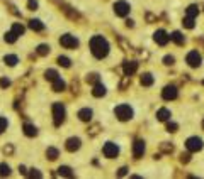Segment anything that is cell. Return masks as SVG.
I'll return each mask as SVG.
<instances>
[{"label": "cell", "mask_w": 204, "mask_h": 179, "mask_svg": "<svg viewBox=\"0 0 204 179\" xmlns=\"http://www.w3.org/2000/svg\"><path fill=\"white\" fill-rule=\"evenodd\" d=\"M90 51L99 59L106 57L109 54V42H107V39L102 36H94L90 39Z\"/></svg>", "instance_id": "6da1fadb"}, {"label": "cell", "mask_w": 204, "mask_h": 179, "mask_svg": "<svg viewBox=\"0 0 204 179\" xmlns=\"http://www.w3.org/2000/svg\"><path fill=\"white\" fill-rule=\"evenodd\" d=\"M114 113H116L117 120H121V122H128V120L133 118V108L129 107V105H117L116 108H114Z\"/></svg>", "instance_id": "7a4b0ae2"}, {"label": "cell", "mask_w": 204, "mask_h": 179, "mask_svg": "<svg viewBox=\"0 0 204 179\" xmlns=\"http://www.w3.org/2000/svg\"><path fill=\"white\" fill-rule=\"evenodd\" d=\"M65 117H67V112H65L63 103H55L53 105V118H55V125L56 127L65 122Z\"/></svg>", "instance_id": "3957f363"}, {"label": "cell", "mask_w": 204, "mask_h": 179, "mask_svg": "<svg viewBox=\"0 0 204 179\" xmlns=\"http://www.w3.org/2000/svg\"><path fill=\"white\" fill-rule=\"evenodd\" d=\"M129 10H131V5L128 2H124V0H119V2L114 3V12L119 17H126L129 14Z\"/></svg>", "instance_id": "277c9868"}, {"label": "cell", "mask_w": 204, "mask_h": 179, "mask_svg": "<svg viewBox=\"0 0 204 179\" xmlns=\"http://www.w3.org/2000/svg\"><path fill=\"white\" fill-rule=\"evenodd\" d=\"M60 44L63 48H68V49H73V48H78V39L72 34H65V36L60 37Z\"/></svg>", "instance_id": "5b68a950"}, {"label": "cell", "mask_w": 204, "mask_h": 179, "mask_svg": "<svg viewBox=\"0 0 204 179\" xmlns=\"http://www.w3.org/2000/svg\"><path fill=\"white\" fill-rule=\"evenodd\" d=\"M102 152H104V155H106V157L114 159V157H117V154H119V147H117L114 142H106V144H104Z\"/></svg>", "instance_id": "8992f818"}, {"label": "cell", "mask_w": 204, "mask_h": 179, "mask_svg": "<svg viewBox=\"0 0 204 179\" xmlns=\"http://www.w3.org/2000/svg\"><path fill=\"white\" fill-rule=\"evenodd\" d=\"M186 61H187V64H189L191 68H199V66H201L202 57H201V54H199L197 51H191L189 54H187Z\"/></svg>", "instance_id": "52a82bcc"}, {"label": "cell", "mask_w": 204, "mask_h": 179, "mask_svg": "<svg viewBox=\"0 0 204 179\" xmlns=\"http://www.w3.org/2000/svg\"><path fill=\"white\" fill-rule=\"evenodd\" d=\"M186 147L187 150H191V152H197V150L202 149V140L199 137H189L186 142Z\"/></svg>", "instance_id": "ba28073f"}, {"label": "cell", "mask_w": 204, "mask_h": 179, "mask_svg": "<svg viewBox=\"0 0 204 179\" xmlns=\"http://www.w3.org/2000/svg\"><path fill=\"white\" fill-rule=\"evenodd\" d=\"M153 39H155V42H157V44H160V46H165L168 41H170V36H168V34L165 32L163 29H158L155 34H153Z\"/></svg>", "instance_id": "9c48e42d"}, {"label": "cell", "mask_w": 204, "mask_h": 179, "mask_svg": "<svg viewBox=\"0 0 204 179\" xmlns=\"http://www.w3.org/2000/svg\"><path fill=\"white\" fill-rule=\"evenodd\" d=\"M162 98L163 100H175L177 98V88L172 86V85L165 86L163 90H162Z\"/></svg>", "instance_id": "30bf717a"}, {"label": "cell", "mask_w": 204, "mask_h": 179, "mask_svg": "<svg viewBox=\"0 0 204 179\" xmlns=\"http://www.w3.org/2000/svg\"><path fill=\"white\" fill-rule=\"evenodd\" d=\"M122 69H124V75H126V76L131 78L134 73H136V69H138V63H136V61H124Z\"/></svg>", "instance_id": "8fae6325"}, {"label": "cell", "mask_w": 204, "mask_h": 179, "mask_svg": "<svg viewBox=\"0 0 204 179\" xmlns=\"http://www.w3.org/2000/svg\"><path fill=\"white\" fill-rule=\"evenodd\" d=\"M143 154H145V140H136L133 145V155L136 159H140L143 157Z\"/></svg>", "instance_id": "7c38bea8"}, {"label": "cell", "mask_w": 204, "mask_h": 179, "mask_svg": "<svg viewBox=\"0 0 204 179\" xmlns=\"http://www.w3.org/2000/svg\"><path fill=\"white\" fill-rule=\"evenodd\" d=\"M80 144H82V140H80L78 137H70V139L67 140V150L75 152V150L80 149Z\"/></svg>", "instance_id": "4fadbf2b"}, {"label": "cell", "mask_w": 204, "mask_h": 179, "mask_svg": "<svg viewBox=\"0 0 204 179\" xmlns=\"http://www.w3.org/2000/svg\"><path fill=\"white\" fill-rule=\"evenodd\" d=\"M106 93H107L106 86H104L102 83H99V81H97V83L94 85V90H92V95H94V96H97V98H101V96L106 95Z\"/></svg>", "instance_id": "5bb4252c"}, {"label": "cell", "mask_w": 204, "mask_h": 179, "mask_svg": "<svg viewBox=\"0 0 204 179\" xmlns=\"http://www.w3.org/2000/svg\"><path fill=\"white\" fill-rule=\"evenodd\" d=\"M170 117H172V113H170V110H168V108H160V110L157 112V118H158L160 122H168V120H170Z\"/></svg>", "instance_id": "9a60e30c"}, {"label": "cell", "mask_w": 204, "mask_h": 179, "mask_svg": "<svg viewBox=\"0 0 204 179\" xmlns=\"http://www.w3.org/2000/svg\"><path fill=\"white\" fill-rule=\"evenodd\" d=\"M170 41H174L177 46H182L184 42H186V37L182 36V32L175 30V32H172V34H170Z\"/></svg>", "instance_id": "2e32d148"}, {"label": "cell", "mask_w": 204, "mask_h": 179, "mask_svg": "<svg viewBox=\"0 0 204 179\" xmlns=\"http://www.w3.org/2000/svg\"><path fill=\"white\" fill-rule=\"evenodd\" d=\"M78 118L82 120V122H90L92 120V110L90 108H82V110L78 112Z\"/></svg>", "instance_id": "e0dca14e"}, {"label": "cell", "mask_w": 204, "mask_h": 179, "mask_svg": "<svg viewBox=\"0 0 204 179\" xmlns=\"http://www.w3.org/2000/svg\"><path fill=\"white\" fill-rule=\"evenodd\" d=\"M141 85H143V86H152L153 85V81H155V78H153L152 75H150V73H145V75H141Z\"/></svg>", "instance_id": "ac0fdd59"}, {"label": "cell", "mask_w": 204, "mask_h": 179, "mask_svg": "<svg viewBox=\"0 0 204 179\" xmlns=\"http://www.w3.org/2000/svg\"><path fill=\"white\" fill-rule=\"evenodd\" d=\"M24 134L27 135V137H34V135L37 134V128L34 125H31V123H26L24 125Z\"/></svg>", "instance_id": "d6986e66"}, {"label": "cell", "mask_w": 204, "mask_h": 179, "mask_svg": "<svg viewBox=\"0 0 204 179\" xmlns=\"http://www.w3.org/2000/svg\"><path fill=\"white\" fill-rule=\"evenodd\" d=\"M65 86H67V85H65V81L61 80V78H56V80L53 81V90H55V91H63Z\"/></svg>", "instance_id": "ffe728a7"}, {"label": "cell", "mask_w": 204, "mask_h": 179, "mask_svg": "<svg viewBox=\"0 0 204 179\" xmlns=\"http://www.w3.org/2000/svg\"><path fill=\"white\" fill-rule=\"evenodd\" d=\"M3 61H5V64H9V66H15L19 63V57L15 56V54H7V56L3 57Z\"/></svg>", "instance_id": "44dd1931"}, {"label": "cell", "mask_w": 204, "mask_h": 179, "mask_svg": "<svg viewBox=\"0 0 204 179\" xmlns=\"http://www.w3.org/2000/svg\"><path fill=\"white\" fill-rule=\"evenodd\" d=\"M29 27H31L32 30H43V29H44V24H43L41 21H37V19H34V21L29 22Z\"/></svg>", "instance_id": "7402d4cb"}, {"label": "cell", "mask_w": 204, "mask_h": 179, "mask_svg": "<svg viewBox=\"0 0 204 179\" xmlns=\"http://www.w3.org/2000/svg\"><path fill=\"white\" fill-rule=\"evenodd\" d=\"M46 155H48L49 161H55V159L60 155V152H58V149H55V147H48V150H46Z\"/></svg>", "instance_id": "603a6c76"}, {"label": "cell", "mask_w": 204, "mask_h": 179, "mask_svg": "<svg viewBox=\"0 0 204 179\" xmlns=\"http://www.w3.org/2000/svg\"><path fill=\"white\" fill-rule=\"evenodd\" d=\"M197 14H199V7L197 5H189L187 7V17H197Z\"/></svg>", "instance_id": "cb8c5ba5"}, {"label": "cell", "mask_w": 204, "mask_h": 179, "mask_svg": "<svg viewBox=\"0 0 204 179\" xmlns=\"http://www.w3.org/2000/svg\"><path fill=\"white\" fill-rule=\"evenodd\" d=\"M58 172H60V176H65V177H72V176H73L72 169H70L68 166H61L60 169H58Z\"/></svg>", "instance_id": "d4e9b609"}, {"label": "cell", "mask_w": 204, "mask_h": 179, "mask_svg": "<svg viewBox=\"0 0 204 179\" xmlns=\"http://www.w3.org/2000/svg\"><path fill=\"white\" fill-rule=\"evenodd\" d=\"M44 76H46V80L55 81L56 78H58V71H56V69H48V71L44 73Z\"/></svg>", "instance_id": "484cf974"}, {"label": "cell", "mask_w": 204, "mask_h": 179, "mask_svg": "<svg viewBox=\"0 0 204 179\" xmlns=\"http://www.w3.org/2000/svg\"><path fill=\"white\" fill-rule=\"evenodd\" d=\"M24 25H22V24H14L12 25V32L15 34V36H22V34H24Z\"/></svg>", "instance_id": "4316f807"}, {"label": "cell", "mask_w": 204, "mask_h": 179, "mask_svg": "<svg viewBox=\"0 0 204 179\" xmlns=\"http://www.w3.org/2000/svg\"><path fill=\"white\" fill-rule=\"evenodd\" d=\"M39 56H46V54L49 53V46L48 44H41V46H37V51H36Z\"/></svg>", "instance_id": "83f0119b"}, {"label": "cell", "mask_w": 204, "mask_h": 179, "mask_svg": "<svg viewBox=\"0 0 204 179\" xmlns=\"http://www.w3.org/2000/svg\"><path fill=\"white\" fill-rule=\"evenodd\" d=\"M58 64H61L63 68H70V66H72V61L68 59L67 56H60V57H58Z\"/></svg>", "instance_id": "f1b7e54d"}, {"label": "cell", "mask_w": 204, "mask_h": 179, "mask_svg": "<svg viewBox=\"0 0 204 179\" xmlns=\"http://www.w3.org/2000/svg\"><path fill=\"white\" fill-rule=\"evenodd\" d=\"M182 24H184V27H187V29H194V25H196L194 24V17H186Z\"/></svg>", "instance_id": "f546056e"}, {"label": "cell", "mask_w": 204, "mask_h": 179, "mask_svg": "<svg viewBox=\"0 0 204 179\" xmlns=\"http://www.w3.org/2000/svg\"><path fill=\"white\" fill-rule=\"evenodd\" d=\"M9 174H10V167L7 164H0V177L9 176Z\"/></svg>", "instance_id": "4dcf8cb0"}, {"label": "cell", "mask_w": 204, "mask_h": 179, "mask_svg": "<svg viewBox=\"0 0 204 179\" xmlns=\"http://www.w3.org/2000/svg\"><path fill=\"white\" fill-rule=\"evenodd\" d=\"M17 37H19V36H15L12 30L5 34V41H7V42H15V41H17Z\"/></svg>", "instance_id": "1f68e13d"}, {"label": "cell", "mask_w": 204, "mask_h": 179, "mask_svg": "<svg viewBox=\"0 0 204 179\" xmlns=\"http://www.w3.org/2000/svg\"><path fill=\"white\" fill-rule=\"evenodd\" d=\"M160 149L162 150H163V152H172V150H174V145H172V144H170V145H168V144L167 142H163V144H162V145H160Z\"/></svg>", "instance_id": "d6a6232c"}, {"label": "cell", "mask_w": 204, "mask_h": 179, "mask_svg": "<svg viewBox=\"0 0 204 179\" xmlns=\"http://www.w3.org/2000/svg\"><path fill=\"white\" fill-rule=\"evenodd\" d=\"M87 81H88V83H97V81H99V75H97V73H90V75L87 76Z\"/></svg>", "instance_id": "836d02e7"}, {"label": "cell", "mask_w": 204, "mask_h": 179, "mask_svg": "<svg viewBox=\"0 0 204 179\" xmlns=\"http://www.w3.org/2000/svg\"><path fill=\"white\" fill-rule=\"evenodd\" d=\"M167 130H168V132H177V130H179V125H177V123H174V122H168V123H167Z\"/></svg>", "instance_id": "e575fe53"}, {"label": "cell", "mask_w": 204, "mask_h": 179, "mask_svg": "<svg viewBox=\"0 0 204 179\" xmlns=\"http://www.w3.org/2000/svg\"><path fill=\"white\" fill-rule=\"evenodd\" d=\"M7 125H9V123H7V118H3V117H0V134H2V132L7 128Z\"/></svg>", "instance_id": "d590c367"}, {"label": "cell", "mask_w": 204, "mask_h": 179, "mask_svg": "<svg viewBox=\"0 0 204 179\" xmlns=\"http://www.w3.org/2000/svg\"><path fill=\"white\" fill-rule=\"evenodd\" d=\"M174 61H175L174 56H165V57H163V63L167 64V66H172V64H174Z\"/></svg>", "instance_id": "8d00e7d4"}, {"label": "cell", "mask_w": 204, "mask_h": 179, "mask_svg": "<svg viewBox=\"0 0 204 179\" xmlns=\"http://www.w3.org/2000/svg\"><path fill=\"white\" fill-rule=\"evenodd\" d=\"M99 130H101V125H94V127L90 128V132H88V134H90V135H97Z\"/></svg>", "instance_id": "74e56055"}, {"label": "cell", "mask_w": 204, "mask_h": 179, "mask_svg": "<svg viewBox=\"0 0 204 179\" xmlns=\"http://www.w3.org/2000/svg\"><path fill=\"white\" fill-rule=\"evenodd\" d=\"M0 86H2V88H7V86H10V81L7 80V78H2V80H0Z\"/></svg>", "instance_id": "f35d334b"}, {"label": "cell", "mask_w": 204, "mask_h": 179, "mask_svg": "<svg viewBox=\"0 0 204 179\" xmlns=\"http://www.w3.org/2000/svg\"><path fill=\"white\" fill-rule=\"evenodd\" d=\"M27 7H29L31 10H36V9H37V2H36V0H29Z\"/></svg>", "instance_id": "ab89813d"}, {"label": "cell", "mask_w": 204, "mask_h": 179, "mask_svg": "<svg viewBox=\"0 0 204 179\" xmlns=\"http://www.w3.org/2000/svg\"><path fill=\"white\" fill-rule=\"evenodd\" d=\"M180 161H182L184 164H187V162L191 161V155L189 154H182V155H180Z\"/></svg>", "instance_id": "60d3db41"}, {"label": "cell", "mask_w": 204, "mask_h": 179, "mask_svg": "<svg viewBox=\"0 0 204 179\" xmlns=\"http://www.w3.org/2000/svg\"><path fill=\"white\" fill-rule=\"evenodd\" d=\"M29 176H31V177H43V174H41L37 169H32V172H31Z\"/></svg>", "instance_id": "b9f144b4"}, {"label": "cell", "mask_w": 204, "mask_h": 179, "mask_svg": "<svg viewBox=\"0 0 204 179\" xmlns=\"http://www.w3.org/2000/svg\"><path fill=\"white\" fill-rule=\"evenodd\" d=\"M126 174H128V167H121L117 171V176H126Z\"/></svg>", "instance_id": "7bdbcfd3"}, {"label": "cell", "mask_w": 204, "mask_h": 179, "mask_svg": "<svg viewBox=\"0 0 204 179\" xmlns=\"http://www.w3.org/2000/svg\"><path fill=\"white\" fill-rule=\"evenodd\" d=\"M126 25H128V27H133L134 24H133V21H131V19H128V21H126Z\"/></svg>", "instance_id": "ee69618b"}, {"label": "cell", "mask_w": 204, "mask_h": 179, "mask_svg": "<svg viewBox=\"0 0 204 179\" xmlns=\"http://www.w3.org/2000/svg\"><path fill=\"white\" fill-rule=\"evenodd\" d=\"M146 17H148V21H150V22H152V21H155V17H153L152 14H148V15H146Z\"/></svg>", "instance_id": "f6af8a7d"}, {"label": "cell", "mask_w": 204, "mask_h": 179, "mask_svg": "<svg viewBox=\"0 0 204 179\" xmlns=\"http://www.w3.org/2000/svg\"><path fill=\"white\" fill-rule=\"evenodd\" d=\"M202 130H204V120H202Z\"/></svg>", "instance_id": "bcb514c9"}, {"label": "cell", "mask_w": 204, "mask_h": 179, "mask_svg": "<svg viewBox=\"0 0 204 179\" xmlns=\"http://www.w3.org/2000/svg\"><path fill=\"white\" fill-rule=\"evenodd\" d=\"M202 85H204V81H202Z\"/></svg>", "instance_id": "7dc6e473"}]
</instances>
